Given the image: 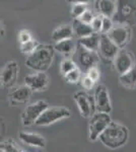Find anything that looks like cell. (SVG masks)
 Returning a JSON list of instances; mask_svg holds the SVG:
<instances>
[{"label":"cell","mask_w":136,"mask_h":152,"mask_svg":"<svg viewBox=\"0 0 136 152\" xmlns=\"http://www.w3.org/2000/svg\"><path fill=\"white\" fill-rule=\"evenodd\" d=\"M112 28H113V21L111 18L102 15V28H101V34H108Z\"/></svg>","instance_id":"27"},{"label":"cell","mask_w":136,"mask_h":152,"mask_svg":"<svg viewBox=\"0 0 136 152\" xmlns=\"http://www.w3.org/2000/svg\"><path fill=\"white\" fill-rule=\"evenodd\" d=\"M2 82H1V76H0V91H1V89H2Z\"/></svg>","instance_id":"36"},{"label":"cell","mask_w":136,"mask_h":152,"mask_svg":"<svg viewBox=\"0 0 136 152\" xmlns=\"http://www.w3.org/2000/svg\"><path fill=\"white\" fill-rule=\"evenodd\" d=\"M17 38H18L19 44H23L29 40H32V39H33V36H32L31 31H28V29H21V31H19L18 37H17Z\"/></svg>","instance_id":"29"},{"label":"cell","mask_w":136,"mask_h":152,"mask_svg":"<svg viewBox=\"0 0 136 152\" xmlns=\"http://www.w3.org/2000/svg\"><path fill=\"white\" fill-rule=\"evenodd\" d=\"M64 76V79L66 80L68 83H77L81 79V72L78 67H75L74 69L69 71L68 73H66Z\"/></svg>","instance_id":"24"},{"label":"cell","mask_w":136,"mask_h":152,"mask_svg":"<svg viewBox=\"0 0 136 152\" xmlns=\"http://www.w3.org/2000/svg\"><path fill=\"white\" fill-rule=\"evenodd\" d=\"M91 28H93V33H101V28H102V15L93 16V20L90 23Z\"/></svg>","instance_id":"28"},{"label":"cell","mask_w":136,"mask_h":152,"mask_svg":"<svg viewBox=\"0 0 136 152\" xmlns=\"http://www.w3.org/2000/svg\"><path fill=\"white\" fill-rule=\"evenodd\" d=\"M128 136L129 132L127 127L118 122L111 121V123L102 132L98 139H100V141L105 146L111 149H116L124 145L128 140Z\"/></svg>","instance_id":"2"},{"label":"cell","mask_w":136,"mask_h":152,"mask_svg":"<svg viewBox=\"0 0 136 152\" xmlns=\"http://www.w3.org/2000/svg\"><path fill=\"white\" fill-rule=\"evenodd\" d=\"M75 67H77V66L70 58H65L60 64V72L62 75H65L66 73H68L69 71L74 69Z\"/></svg>","instance_id":"25"},{"label":"cell","mask_w":136,"mask_h":152,"mask_svg":"<svg viewBox=\"0 0 136 152\" xmlns=\"http://www.w3.org/2000/svg\"><path fill=\"white\" fill-rule=\"evenodd\" d=\"M86 76H88L93 81H95V82L98 81V80L100 79V71H99L98 67H96V66H93V67L88 68Z\"/></svg>","instance_id":"30"},{"label":"cell","mask_w":136,"mask_h":152,"mask_svg":"<svg viewBox=\"0 0 136 152\" xmlns=\"http://www.w3.org/2000/svg\"><path fill=\"white\" fill-rule=\"evenodd\" d=\"M24 84L32 91H43L49 85V77L45 72L35 71V73L29 74L24 77Z\"/></svg>","instance_id":"7"},{"label":"cell","mask_w":136,"mask_h":152,"mask_svg":"<svg viewBox=\"0 0 136 152\" xmlns=\"http://www.w3.org/2000/svg\"><path fill=\"white\" fill-rule=\"evenodd\" d=\"M32 91L26 84L19 85L16 87H11L8 94V100L11 105L26 104L32 96Z\"/></svg>","instance_id":"10"},{"label":"cell","mask_w":136,"mask_h":152,"mask_svg":"<svg viewBox=\"0 0 136 152\" xmlns=\"http://www.w3.org/2000/svg\"><path fill=\"white\" fill-rule=\"evenodd\" d=\"M119 49L124 48L130 38V31L126 26H116L107 34Z\"/></svg>","instance_id":"13"},{"label":"cell","mask_w":136,"mask_h":152,"mask_svg":"<svg viewBox=\"0 0 136 152\" xmlns=\"http://www.w3.org/2000/svg\"><path fill=\"white\" fill-rule=\"evenodd\" d=\"M36 152H47L46 150H44V148H38V150Z\"/></svg>","instance_id":"35"},{"label":"cell","mask_w":136,"mask_h":152,"mask_svg":"<svg viewBox=\"0 0 136 152\" xmlns=\"http://www.w3.org/2000/svg\"><path fill=\"white\" fill-rule=\"evenodd\" d=\"M96 6L99 12L103 16L112 18L116 12V2L114 0H99Z\"/></svg>","instance_id":"20"},{"label":"cell","mask_w":136,"mask_h":152,"mask_svg":"<svg viewBox=\"0 0 136 152\" xmlns=\"http://www.w3.org/2000/svg\"><path fill=\"white\" fill-rule=\"evenodd\" d=\"M120 83L128 89H136V65L134 64L130 70L120 75Z\"/></svg>","instance_id":"19"},{"label":"cell","mask_w":136,"mask_h":152,"mask_svg":"<svg viewBox=\"0 0 136 152\" xmlns=\"http://www.w3.org/2000/svg\"><path fill=\"white\" fill-rule=\"evenodd\" d=\"M86 9H87V6L86 4H81V3H75L72 5V8H71V16L74 19H77L81 14L85 12Z\"/></svg>","instance_id":"26"},{"label":"cell","mask_w":136,"mask_h":152,"mask_svg":"<svg viewBox=\"0 0 136 152\" xmlns=\"http://www.w3.org/2000/svg\"><path fill=\"white\" fill-rule=\"evenodd\" d=\"M93 12H91L90 9H86V10L83 12V13L81 14L77 19H79L80 21H82V23H85L90 24L91 23V20H93Z\"/></svg>","instance_id":"31"},{"label":"cell","mask_w":136,"mask_h":152,"mask_svg":"<svg viewBox=\"0 0 136 152\" xmlns=\"http://www.w3.org/2000/svg\"><path fill=\"white\" fill-rule=\"evenodd\" d=\"M18 139L24 144L31 147H35V148H45L46 146V139L42 135L34 133V132H19Z\"/></svg>","instance_id":"14"},{"label":"cell","mask_w":136,"mask_h":152,"mask_svg":"<svg viewBox=\"0 0 136 152\" xmlns=\"http://www.w3.org/2000/svg\"><path fill=\"white\" fill-rule=\"evenodd\" d=\"M101 55L106 59H114L116 54L119 52L120 49L115 45V43L108 37L107 34H100V42L99 48Z\"/></svg>","instance_id":"12"},{"label":"cell","mask_w":136,"mask_h":152,"mask_svg":"<svg viewBox=\"0 0 136 152\" xmlns=\"http://www.w3.org/2000/svg\"><path fill=\"white\" fill-rule=\"evenodd\" d=\"M54 50L60 53L61 55L65 56L66 58H69L73 55V53L76 50V43L73 41V38L66 39V40L56 42L55 45L53 46Z\"/></svg>","instance_id":"16"},{"label":"cell","mask_w":136,"mask_h":152,"mask_svg":"<svg viewBox=\"0 0 136 152\" xmlns=\"http://www.w3.org/2000/svg\"><path fill=\"white\" fill-rule=\"evenodd\" d=\"M110 115L106 113L98 112L96 114H93L90 119L88 124V137L90 141L98 140L99 136L102 134V132L108 127V125L111 123Z\"/></svg>","instance_id":"4"},{"label":"cell","mask_w":136,"mask_h":152,"mask_svg":"<svg viewBox=\"0 0 136 152\" xmlns=\"http://www.w3.org/2000/svg\"><path fill=\"white\" fill-rule=\"evenodd\" d=\"M78 42H79L80 47H83L90 51H98L99 42H100V33H93L87 37L80 38Z\"/></svg>","instance_id":"21"},{"label":"cell","mask_w":136,"mask_h":152,"mask_svg":"<svg viewBox=\"0 0 136 152\" xmlns=\"http://www.w3.org/2000/svg\"><path fill=\"white\" fill-rule=\"evenodd\" d=\"M3 37H4V26H3V23L0 19V41L3 39Z\"/></svg>","instance_id":"34"},{"label":"cell","mask_w":136,"mask_h":152,"mask_svg":"<svg viewBox=\"0 0 136 152\" xmlns=\"http://www.w3.org/2000/svg\"><path fill=\"white\" fill-rule=\"evenodd\" d=\"M95 107L96 112L110 114L112 111L110 94L105 85H99L95 91Z\"/></svg>","instance_id":"8"},{"label":"cell","mask_w":136,"mask_h":152,"mask_svg":"<svg viewBox=\"0 0 136 152\" xmlns=\"http://www.w3.org/2000/svg\"><path fill=\"white\" fill-rule=\"evenodd\" d=\"M0 152H5L3 150V148H1V147H0Z\"/></svg>","instance_id":"37"},{"label":"cell","mask_w":136,"mask_h":152,"mask_svg":"<svg viewBox=\"0 0 136 152\" xmlns=\"http://www.w3.org/2000/svg\"><path fill=\"white\" fill-rule=\"evenodd\" d=\"M49 104L46 100H37L32 102L24 107L23 114H21V124L24 127H31L35 125L38 118L47 107Z\"/></svg>","instance_id":"5"},{"label":"cell","mask_w":136,"mask_h":152,"mask_svg":"<svg viewBox=\"0 0 136 152\" xmlns=\"http://www.w3.org/2000/svg\"><path fill=\"white\" fill-rule=\"evenodd\" d=\"M114 68L120 75L124 74L128 70L134 66V58L133 55L128 51L121 49L114 57Z\"/></svg>","instance_id":"9"},{"label":"cell","mask_w":136,"mask_h":152,"mask_svg":"<svg viewBox=\"0 0 136 152\" xmlns=\"http://www.w3.org/2000/svg\"><path fill=\"white\" fill-rule=\"evenodd\" d=\"M19 66L15 61H8L2 70H0L2 86L5 88H11L15 85L18 78Z\"/></svg>","instance_id":"6"},{"label":"cell","mask_w":136,"mask_h":152,"mask_svg":"<svg viewBox=\"0 0 136 152\" xmlns=\"http://www.w3.org/2000/svg\"><path fill=\"white\" fill-rule=\"evenodd\" d=\"M80 64L85 68H90L93 66H96V63L99 62V55L96 51H90L83 47H80L79 55H78Z\"/></svg>","instance_id":"15"},{"label":"cell","mask_w":136,"mask_h":152,"mask_svg":"<svg viewBox=\"0 0 136 152\" xmlns=\"http://www.w3.org/2000/svg\"><path fill=\"white\" fill-rule=\"evenodd\" d=\"M54 47L48 44H40L32 54L26 56V66L34 71L46 72L51 67L54 58Z\"/></svg>","instance_id":"1"},{"label":"cell","mask_w":136,"mask_h":152,"mask_svg":"<svg viewBox=\"0 0 136 152\" xmlns=\"http://www.w3.org/2000/svg\"><path fill=\"white\" fill-rule=\"evenodd\" d=\"M73 99L75 100L77 107L79 110L81 117L90 118L93 115V107L95 104H93L90 96L85 91H77L74 94Z\"/></svg>","instance_id":"11"},{"label":"cell","mask_w":136,"mask_h":152,"mask_svg":"<svg viewBox=\"0 0 136 152\" xmlns=\"http://www.w3.org/2000/svg\"><path fill=\"white\" fill-rule=\"evenodd\" d=\"M71 26H72L73 34L79 39L87 37L93 33L90 24L82 23V21H80L79 19H74Z\"/></svg>","instance_id":"18"},{"label":"cell","mask_w":136,"mask_h":152,"mask_svg":"<svg viewBox=\"0 0 136 152\" xmlns=\"http://www.w3.org/2000/svg\"><path fill=\"white\" fill-rule=\"evenodd\" d=\"M74 34L72 31V26H61L59 28H55L51 35V39L54 42H60L66 39L73 38Z\"/></svg>","instance_id":"17"},{"label":"cell","mask_w":136,"mask_h":152,"mask_svg":"<svg viewBox=\"0 0 136 152\" xmlns=\"http://www.w3.org/2000/svg\"><path fill=\"white\" fill-rule=\"evenodd\" d=\"M71 116L70 110L64 107H48L36 121V126H50Z\"/></svg>","instance_id":"3"},{"label":"cell","mask_w":136,"mask_h":152,"mask_svg":"<svg viewBox=\"0 0 136 152\" xmlns=\"http://www.w3.org/2000/svg\"><path fill=\"white\" fill-rule=\"evenodd\" d=\"M0 147L3 148V150L5 152H26L24 149L17 145L16 142L13 141L12 139H7V140L1 142Z\"/></svg>","instance_id":"23"},{"label":"cell","mask_w":136,"mask_h":152,"mask_svg":"<svg viewBox=\"0 0 136 152\" xmlns=\"http://www.w3.org/2000/svg\"><path fill=\"white\" fill-rule=\"evenodd\" d=\"M80 81H81V86L85 88V90L93 89V85H95V83H96L95 81H93L88 76H85V77H82L80 79Z\"/></svg>","instance_id":"32"},{"label":"cell","mask_w":136,"mask_h":152,"mask_svg":"<svg viewBox=\"0 0 136 152\" xmlns=\"http://www.w3.org/2000/svg\"><path fill=\"white\" fill-rule=\"evenodd\" d=\"M69 3H72V4H75V3H81V4H87L90 3L91 0H66Z\"/></svg>","instance_id":"33"},{"label":"cell","mask_w":136,"mask_h":152,"mask_svg":"<svg viewBox=\"0 0 136 152\" xmlns=\"http://www.w3.org/2000/svg\"><path fill=\"white\" fill-rule=\"evenodd\" d=\"M39 45H40V43L33 38L32 40L26 42V43L19 44V50H21V52L23 54L28 56V55H29V54L33 53L34 51L38 48Z\"/></svg>","instance_id":"22"}]
</instances>
